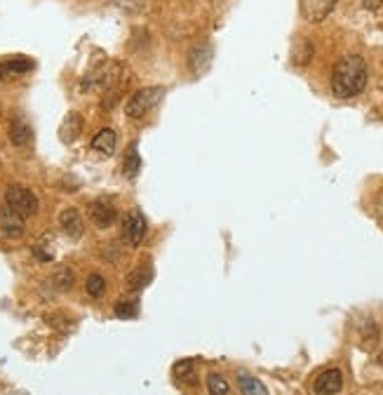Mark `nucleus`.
Returning <instances> with one entry per match:
<instances>
[{
	"label": "nucleus",
	"instance_id": "14",
	"mask_svg": "<svg viewBox=\"0 0 383 395\" xmlns=\"http://www.w3.org/2000/svg\"><path fill=\"white\" fill-rule=\"evenodd\" d=\"M115 144H118V134H115L111 127L99 129L95 134V139H92V148H95L97 153H104V156H113Z\"/></svg>",
	"mask_w": 383,
	"mask_h": 395
},
{
	"label": "nucleus",
	"instance_id": "9",
	"mask_svg": "<svg viewBox=\"0 0 383 395\" xmlns=\"http://www.w3.org/2000/svg\"><path fill=\"white\" fill-rule=\"evenodd\" d=\"M35 61L28 59V57H22V54H17V57H8L5 61H0V80H12V78H19L24 73L33 71Z\"/></svg>",
	"mask_w": 383,
	"mask_h": 395
},
{
	"label": "nucleus",
	"instance_id": "7",
	"mask_svg": "<svg viewBox=\"0 0 383 395\" xmlns=\"http://www.w3.org/2000/svg\"><path fill=\"white\" fill-rule=\"evenodd\" d=\"M212 54H214V49L209 42H197V45L190 47L188 66H190V71H193V76H202V73L209 69V64H212Z\"/></svg>",
	"mask_w": 383,
	"mask_h": 395
},
{
	"label": "nucleus",
	"instance_id": "18",
	"mask_svg": "<svg viewBox=\"0 0 383 395\" xmlns=\"http://www.w3.org/2000/svg\"><path fill=\"white\" fill-rule=\"evenodd\" d=\"M73 280H76V275H73V271L66 268V266H61L57 273L52 275V285L57 292H69V289L73 287Z\"/></svg>",
	"mask_w": 383,
	"mask_h": 395
},
{
	"label": "nucleus",
	"instance_id": "22",
	"mask_svg": "<svg viewBox=\"0 0 383 395\" xmlns=\"http://www.w3.org/2000/svg\"><path fill=\"white\" fill-rule=\"evenodd\" d=\"M137 311H139V304L134 299H125L115 304V316L118 318H137Z\"/></svg>",
	"mask_w": 383,
	"mask_h": 395
},
{
	"label": "nucleus",
	"instance_id": "17",
	"mask_svg": "<svg viewBox=\"0 0 383 395\" xmlns=\"http://www.w3.org/2000/svg\"><path fill=\"white\" fill-rule=\"evenodd\" d=\"M238 386H240V391H243V395H268V391H266V386L261 381L247 372L238 374Z\"/></svg>",
	"mask_w": 383,
	"mask_h": 395
},
{
	"label": "nucleus",
	"instance_id": "25",
	"mask_svg": "<svg viewBox=\"0 0 383 395\" xmlns=\"http://www.w3.org/2000/svg\"><path fill=\"white\" fill-rule=\"evenodd\" d=\"M0 113H3V108H0Z\"/></svg>",
	"mask_w": 383,
	"mask_h": 395
},
{
	"label": "nucleus",
	"instance_id": "19",
	"mask_svg": "<svg viewBox=\"0 0 383 395\" xmlns=\"http://www.w3.org/2000/svg\"><path fill=\"white\" fill-rule=\"evenodd\" d=\"M148 280H151V268L139 266L127 275V287L137 292V289H144L148 285Z\"/></svg>",
	"mask_w": 383,
	"mask_h": 395
},
{
	"label": "nucleus",
	"instance_id": "2",
	"mask_svg": "<svg viewBox=\"0 0 383 395\" xmlns=\"http://www.w3.org/2000/svg\"><path fill=\"white\" fill-rule=\"evenodd\" d=\"M163 97H165V88H160V85L137 90L132 97L127 99V104H125L127 118H134V120H137V118H144V115H148L153 108L158 106L160 102H163Z\"/></svg>",
	"mask_w": 383,
	"mask_h": 395
},
{
	"label": "nucleus",
	"instance_id": "1",
	"mask_svg": "<svg viewBox=\"0 0 383 395\" xmlns=\"http://www.w3.org/2000/svg\"><path fill=\"white\" fill-rule=\"evenodd\" d=\"M367 85V64L360 54H345L336 61L334 73H332V92L339 99L357 97Z\"/></svg>",
	"mask_w": 383,
	"mask_h": 395
},
{
	"label": "nucleus",
	"instance_id": "13",
	"mask_svg": "<svg viewBox=\"0 0 383 395\" xmlns=\"http://www.w3.org/2000/svg\"><path fill=\"white\" fill-rule=\"evenodd\" d=\"M80 132H83V115L76 113V111H71L69 115L64 118V122H61V129H59V137L64 144H73Z\"/></svg>",
	"mask_w": 383,
	"mask_h": 395
},
{
	"label": "nucleus",
	"instance_id": "12",
	"mask_svg": "<svg viewBox=\"0 0 383 395\" xmlns=\"http://www.w3.org/2000/svg\"><path fill=\"white\" fill-rule=\"evenodd\" d=\"M31 139H33V132H31V125L26 122V118H22V115H15L10 122V141L12 146H26L31 144Z\"/></svg>",
	"mask_w": 383,
	"mask_h": 395
},
{
	"label": "nucleus",
	"instance_id": "3",
	"mask_svg": "<svg viewBox=\"0 0 383 395\" xmlns=\"http://www.w3.org/2000/svg\"><path fill=\"white\" fill-rule=\"evenodd\" d=\"M5 205L15 214H19L22 219H26L38 212V198H35V193L31 188L12 184V186L5 188Z\"/></svg>",
	"mask_w": 383,
	"mask_h": 395
},
{
	"label": "nucleus",
	"instance_id": "24",
	"mask_svg": "<svg viewBox=\"0 0 383 395\" xmlns=\"http://www.w3.org/2000/svg\"><path fill=\"white\" fill-rule=\"evenodd\" d=\"M362 5H364V8H367V10H379L381 8V5H383V0H362Z\"/></svg>",
	"mask_w": 383,
	"mask_h": 395
},
{
	"label": "nucleus",
	"instance_id": "4",
	"mask_svg": "<svg viewBox=\"0 0 383 395\" xmlns=\"http://www.w3.org/2000/svg\"><path fill=\"white\" fill-rule=\"evenodd\" d=\"M148 233V224H146V217L141 209H129L125 214V219H122V243L129 245V247H139L144 243Z\"/></svg>",
	"mask_w": 383,
	"mask_h": 395
},
{
	"label": "nucleus",
	"instance_id": "5",
	"mask_svg": "<svg viewBox=\"0 0 383 395\" xmlns=\"http://www.w3.org/2000/svg\"><path fill=\"white\" fill-rule=\"evenodd\" d=\"M88 217L97 228H108L115 224V219H118V209H115V205L108 200V198H97V200L90 202Z\"/></svg>",
	"mask_w": 383,
	"mask_h": 395
},
{
	"label": "nucleus",
	"instance_id": "15",
	"mask_svg": "<svg viewBox=\"0 0 383 395\" xmlns=\"http://www.w3.org/2000/svg\"><path fill=\"white\" fill-rule=\"evenodd\" d=\"M141 170V156L137 144H129V148L125 151V160H122V175L127 179H134Z\"/></svg>",
	"mask_w": 383,
	"mask_h": 395
},
{
	"label": "nucleus",
	"instance_id": "11",
	"mask_svg": "<svg viewBox=\"0 0 383 395\" xmlns=\"http://www.w3.org/2000/svg\"><path fill=\"white\" fill-rule=\"evenodd\" d=\"M59 226H61V231L73 240H78L83 236V228H85L83 217H80V212L76 207H66L64 212L59 214Z\"/></svg>",
	"mask_w": 383,
	"mask_h": 395
},
{
	"label": "nucleus",
	"instance_id": "10",
	"mask_svg": "<svg viewBox=\"0 0 383 395\" xmlns=\"http://www.w3.org/2000/svg\"><path fill=\"white\" fill-rule=\"evenodd\" d=\"M0 231L5 238H22L24 236V219L15 214L8 205L0 209Z\"/></svg>",
	"mask_w": 383,
	"mask_h": 395
},
{
	"label": "nucleus",
	"instance_id": "23",
	"mask_svg": "<svg viewBox=\"0 0 383 395\" xmlns=\"http://www.w3.org/2000/svg\"><path fill=\"white\" fill-rule=\"evenodd\" d=\"M362 339H364V344L379 341V327H376L372 320H367V323L362 325Z\"/></svg>",
	"mask_w": 383,
	"mask_h": 395
},
{
	"label": "nucleus",
	"instance_id": "20",
	"mask_svg": "<svg viewBox=\"0 0 383 395\" xmlns=\"http://www.w3.org/2000/svg\"><path fill=\"white\" fill-rule=\"evenodd\" d=\"M207 391H209V395H228L231 386H228L226 376H221L219 372H209L207 374Z\"/></svg>",
	"mask_w": 383,
	"mask_h": 395
},
{
	"label": "nucleus",
	"instance_id": "21",
	"mask_svg": "<svg viewBox=\"0 0 383 395\" xmlns=\"http://www.w3.org/2000/svg\"><path fill=\"white\" fill-rule=\"evenodd\" d=\"M85 292H88L92 299L104 296V292H106V280H104V275L101 273H92L88 277V282H85Z\"/></svg>",
	"mask_w": 383,
	"mask_h": 395
},
{
	"label": "nucleus",
	"instance_id": "8",
	"mask_svg": "<svg viewBox=\"0 0 383 395\" xmlns=\"http://www.w3.org/2000/svg\"><path fill=\"white\" fill-rule=\"evenodd\" d=\"M341 388H343L341 369H325L313 384V391L318 395H336V393H341Z\"/></svg>",
	"mask_w": 383,
	"mask_h": 395
},
{
	"label": "nucleus",
	"instance_id": "6",
	"mask_svg": "<svg viewBox=\"0 0 383 395\" xmlns=\"http://www.w3.org/2000/svg\"><path fill=\"white\" fill-rule=\"evenodd\" d=\"M334 5H336V0H299L301 15H304V19L311 24L325 22L327 17L332 15Z\"/></svg>",
	"mask_w": 383,
	"mask_h": 395
},
{
	"label": "nucleus",
	"instance_id": "16",
	"mask_svg": "<svg viewBox=\"0 0 383 395\" xmlns=\"http://www.w3.org/2000/svg\"><path fill=\"white\" fill-rule=\"evenodd\" d=\"M174 376L177 381H181L184 386H197V369L193 360H181L174 365Z\"/></svg>",
	"mask_w": 383,
	"mask_h": 395
}]
</instances>
